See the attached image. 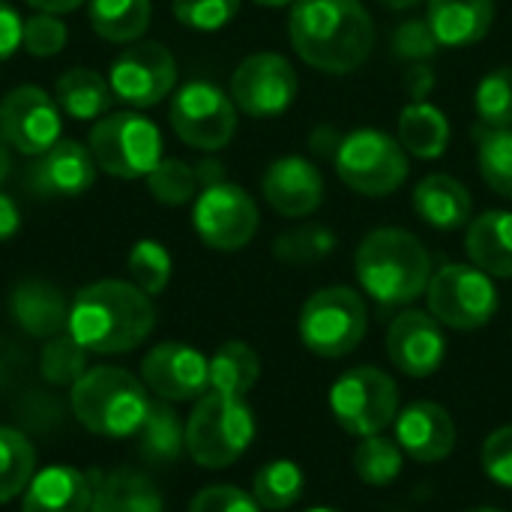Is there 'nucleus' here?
Wrapping results in <instances>:
<instances>
[{"label": "nucleus", "mask_w": 512, "mask_h": 512, "mask_svg": "<svg viewBox=\"0 0 512 512\" xmlns=\"http://www.w3.org/2000/svg\"><path fill=\"white\" fill-rule=\"evenodd\" d=\"M111 99H114V90L108 78H102L96 69H87V66H72L54 84V102L72 120L105 117L111 108Z\"/></svg>", "instance_id": "a878e982"}, {"label": "nucleus", "mask_w": 512, "mask_h": 512, "mask_svg": "<svg viewBox=\"0 0 512 512\" xmlns=\"http://www.w3.org/2000/svg\"><path fill=\"white\" fill-rule=\"evenodd\" d=\"M258 207L252 195L234 183H216L198 192L192 207V225L204 246L219 252H237L258 234Z\"/></svg>", "instance_id": "f8f14e48"}, {"label": "nucleus", "mask_w": 512, "mask_h": 512, "mask_svg": "<svg viewBox=\"0 0 512 512\" xmlns=\"http://www.w3.org/2000/svg\"><path fill=\"white\" fill-rule=\"evenodd\" d=\"M87 141L99 171L120 180L147 177L162 162V135L156 123L135 111L99 117Z\"/></svg>", "instance_id": "0eeeda50"}, {"label": "nucleus", "mask_w": 512, "mask_h": 512, "mask_svg": "<svg viewBox=\"0 0 512 512\" xmlns=\"http://www.w3.org/2000/svg\"><path fill=\"white\" fill-rule=\"evenodd\" d=\"M300 339L303 345L327 360L348 357L366 336L369 315L357 291L345 285H330L315 291L300 312Z\"/></svg>", "instance_id": "6e6552de"}, {"label": "nucleus", "mask_w": 512, "mask_h": 512, "mask_svg": "<svg viewBox=\"0 0 512 512\" xmlns=\"http://www.w3.org/2000/svg\"><path fill=\"white\" fill-rule=\"evenodd\" d=\"M147 387L126 369L96 366L87 369L72 384V414L75 420L102 438L138 435L150 411Z\"/></svg>", "instance_id": "20e7f679"}, {"label": "nucleus", "mask_w": 512, "mask_h": 512, "mask_svg": "<svg viewBox=\"0 0 512 512\" xmlns=\"http://www.w3.org/2000/svg\"><path fill=\"white\" fill-rule=\"evenodd\" d=\"M90 512H162V498L144 474L114 471L96 483Z\"/></svg>", "instance_id": "cd10ccee"}, {"label": "nucleus", "mask_w": 512, "mask_h": 512, "mask_svg": "<svg viewBox=\"0 0 512 512\" xmlns=\"http://www.w3.org/2000/svg\"><path fill=\"white\" fill-rule=\"evenodd\" d=\"M9 309H12L15 324L36 339H51L57 333H66V327H69L66 297L42 279L18 282L12 291Z\"/></svg>", "instance_id": "4be33fe9"}, {"label": "nucleus", "mask_w": 512, "mask_h": 512, "mask_svg": "<svg viewBox=\"0 0 512 512\" xmlns=\"http://www.w3.org/2000/svg\"><path fill=\"white\" fill-rule=\"evenodd\" d=\"M309 512H336V510H327V507H321V510H309Z\"/></svg>", "instance_id": "6e6d98bb"}, {"label": "nucleus", "mask_w": 512, "mask_h": 512, "mask_svg": "<svg viewBox=\"0 0 512 512\" xmlns=\"http://www.w3.org/2000/svg\"><path fill=\"white\" fill-rule=\"evenodd\" d=\"M330 408L336 423L354 438L381 435L399 417V387L375 366H357L345 372L330 390Z\"/></svg>", "instance_id": "1a4fd4ad"}, {"label": "nucleus", "mask_w": 512, "mask_h": 512, "mask_svg": "<svg viewBox=\"0 0 512 512\" xmlns=\"http://www.w3.org/2000/svg\"><path fill=\"white\" fill-rule=\"evenodd\" d=\"M261 192L279 216H312L324 201V174L303 156H282L264 171Z\"/></svg>", "instance_id": "6ab92c4d"}, {"label": "nucleus", "mask_w": 512, "mask_h": 512, "mask_svg": "<svg viewBox=\"0 0 512 512\" xmlns=\"http://www.w3.org/2000/svg\"><path fill=\"white\" fill-rule=\"evenodd\" d=\"M168 120L183 144L216 153L228 147L237 132V105L222 87L210 81H189L171 96Z\"/></svg>", "instance_id": "9d476101"}, {"label": "nucleus", "mask_w": 512, "mask_h": 512, "mask_svg": "<svg viewBox=\"0 0 512 512\" xmlns=\"http://www.w3.org/2000/svg\"><path fill=\"white\" fill-rule=\"evenodd\" d=\"M288 39L312 69L348 75L369 60L375 48V24L360 0H294Z\"/></svg>", "instance_id": "f257e3e1"}, {"label": "nucleus", "mask_w": 512, "mask_h": 512, "mask_svg": "<svg viewBox=\"0 0 512 512\" xmlns=\"http://www.w3.org/2000/svg\"><path fill=\"white\" fill-rule=\"evenodd\" d=\"M90 27L108 42H138L150 27V0H87Z\"/></svg>", "instance_id": "c85d7f7f"}, {"label": "nucleus", "mask_w": 512, "mask_h": 512, "mask_svg": "<svg viewBox=\"0 0 512 512\" xmlns=\"http://www.w3.org/2000/svg\"><path fill=\"white\" fill-rule=\"evenodd\" d=\"M426 297L432 318L453 330H480L498 312V288L474 264H447L432 273Z\"/></svg>", "instance_id": "9b49d317"}, {"label": "nucleus", "mask_w": 512, "mask_h": 512, "mask_svg": "<svg viewBox=\"0 0 512 512\" xmlns=\"http://www.w3.org/2000/svg\"><path fill=\"white\" fill-rule=\"evenodd\" d=\"M186 450V426L168 402H156L138 429V453L153 465H171Z\"/></svg>", "instance_id": "c756f323"}, {"label": "nucleus", "mask_w": 512, "mask_h": 512, "mask_svg": "<svg viewBox=\"0 0 512 512\" xmlns=\"http://www.w3.org/2000/svg\"><path fill=\"white\" fill-rule=\"evenodd\" d=\"M426 21L441 45H477L495 21V0H429Z\"/></svg>", "instance_id": "5701e85b"}, {"label": "nucleus", "mask_w": 512, "mask_h": 512, "mask_svg": "<svg viewBox=\"0 0 512 512\" xmlns=\"http://www.w3.org/2000/svg\"><path fill=\"white\" fill-rule=\"evenodd\" d=\"M339 180L366 198H387L408 180V153L399 138L381 129L345 135L333 153Z\"/></svg>", "instance_id": "423d86ee"}, {"label": "nucleus", "mask_w": 512, "mask_h": 512, "mask_svg": "<svg viewBox=\"0 0 512 512\" xmlns=\"http://www.w3.org/2000/svg\"><path fill=\"white\" fill-rule=\"evenodd\" d=\"M258 6H273V9H279V6H291L294 0H255Z\"/></svg>", "instance_id": "864d4df0"}, {"label": "nucleus", "mask_w": 512, "mask_h": 512, "mask_svg": "<svg viewBox=\"0 0 512 512\" xmlns=\"http://www.w3.org/2000/svg\"><path fill=\"white\" fill-rule=\"evenodd\" d=\"M483 471L498 483L512 489V426H501L483 444Z\"/></svg>", "instance_id": "a18cd8bd"}, {"label": "nucleus", "mask_w": 512, "mask_h": 512, "mask_svg": "<svg viewBox=\"0 0 512 512\" xmlns=\"http://www.w3.org/2000/svg\"><path fill=\"white\" fill-rule=\"evenodd\" d=\"M402 447L390 438L372 435L354 450V471L366 486H390L402 474Z\"/></svg>", "instance_id": "f704fd0d"}, {"label": "nucleus", "mask_w": 512, "mask_h": 512, "mask_svg": "<svg viewBox=\"0 0 512 512\" xmlns=\"http://www.w3.org/2000/svg\"><path fill=\"white\" fill-rule=\"evenodd\" d=\"M198 171L186 165L183 159H165L147 174V189L150 195L165 204V207H180L189 204L198 195Z\"/></svg>", "instance_id": "58836bf2"}, {"label": "nucleus", "mask_w": 512, "mask_h": 512, "mask_svg": "<svg viewBox=\"0 0 512 512\" xmlns=\"http://www.w3.org/2000/svg\"><path fill=\"white\" fill-rule=\"evenodd\" d=\"M363 291L381 306L414 303L432 279L426 246L405 228H375L363 237L354 255Z\"/></svg>", "instance_id": "7ed1b4c3"}, {"label": "nucleus", "mask_w": 512, "mask_h": 512, "mask_svg": "<svg viewBox=\"0 0 512 512\" xmlns=\"http://www.w3.org/2000/svg\"><path fill=\"white\" fill-rule=\"evenodd\" d=\"M96 159L90 147L60 138L27 168V189L39 198H78L96 183Z\"/></svg>", "instance_id": "f3484780"}, {"label": "nucleus", "mask_w": 512, "mask_h": 512, "mask_svg": "<svg viewBox=\"0 0 512 512\" xmlns=\"http://www.w3.org/2000/svg\"><path fill=\"white\" fill-rule=\"evenodd\" d=\"M300 81L294 66L273 51L249 54L231 75V99L249 117H276L297 99Z\"/></svg>", "instance_id": "4468645a"}, {"label": "nucleus", "mask_w": 512, "mask_h": 512, "mask_svg": "<svg viewBox=\"0 0 512 512\" xmlns=\"http://www.w3.org/2000/svg\"><path fill=\"white\" fill-rule=\"evenodd\" d=\"M477 117L483 129L512 126V66H498L477 84Z\"/></svg>", "instance_id": "e433bc0d"}, {"label": "nucleus", "mask_w": 512, "mask_h": 512, "mask_svg": "<svg viewBox=\"0 0 512 512\" xmlns=\"http://www.w3.org/2000/svg\"><path fill=\"white\" fill-rule=\"evenodd\" d=\"M27 6H33L36 12H51V15H63V12H72L78 9L81 3L87 0H24Z\"/></svg>", "instance_id": "09e8293b"}, {"label": "nucleus", "mask_w": 512, "mask_h": 512, "mask_svg": "<svg viewBox=\"0 0 512 512\" xmlns=\"http://www.w3.org/2000/svg\"><path fill=\"white\" fill-rule=\"evenodd\" d=\"M156 324L150 294L132 282L102 279L84 285L69 303V336L87 354H129Z\"/></svg>", "instance_id": "f03ea898"}, {"label": "nucleus", "mask_w": 512, "mask_h": 512, "mask_svg": "<svg viewBox=\"0 0 512 512\" xmlns=\"http://www.w3.org/2000/svg\"><path fill=\"white\" fill-rule=\"evenodd\" d=\"M432 84H435V78H432V72L426 66L414 69L411 78H408V87H411V96L414 99H426V93L432 90Z\"/></svg>", "instance_id": "8fccbe9b"}, {"label": "nucleus", "mask_w": 512, "mask_h": 512, "mask_svg": "<svg viewBox=\"0 0 512 512\" xmlns=\"http://www.w3.org/2000/svg\"><path fill=\"white\" fill-rule=\"evenodd\" d=\"M39 372L45 381L66 387L75 384L84 372H87V351L66 333H57L51 339H45V348L39 354Z\"/></svg>", "instance_id": "4c0bfd02"}, {"label": "nucleus", "mask_w": 512, "mask_h": 512, "mask_svg": "<svg viewBox=\"0 0 512 512\" xmlns=\"http://www.w3.org/2000/svg\"><path fill=\"white\" fill-rule=\"evenodd\" d=\"M396 444L414 462H441L456 447V423L438 402H414L396 417Z\"/></svg>", "instance_id": "aec40b11"}, {"label": "nucleus", "mask_w": 512, "mask_h": 512, "mask_svg": "<svg viewBox=\"0 0 512 512\" xmlns=\"http://www.w3.org/2000/svg\"><path fill=\"white\" fill-rule=\"evenodd\" d=\"M93 492L96 486L87 474L51 465L30 480L21 512H90Z\"/></svg>", "instance_id": "412c9836"}, {"label": "nucleus", "mask_w": 512, "mask_h": 512, "mask_svg": "<svg viewBox=\"0 0 512 512\" xmlns=\"http://www.w3.org/2000/svg\"><path fill=\"white\" fill-rule=\"evenodd\" d=\"M261 375V360L246 342H225L210 357V390L243 399Z\"/></svg>", "instance_id": "7c9ffc66"}, {"label": "nucleus", "mask_w": 512, "mask_h": 512, "mask_svg": "<svg viewBox=\"0 0 512 512\" xmlns=\"http://www.w3.org/2000/svg\"><path fill=\"white\" fill-rule=\"evenodd\" d=\"M441 48L429 21H402L393 33V51L408 60H426Z\"/></svg>", "instance_id": "c03bdc74"}, {"label": "nucleus", "mask_w": 512, "mask_h": 512, "mask_svg": "<svg viewBox=\"0 0 512 512\" xmlns=\"http://www.w3.org/2000/svg\"><path fill=\"white\" fill-rule=\"evenodd\" d=\"M240 3L243 0H171V9L183 27L213 33L234 21V15L240 12Z\"/></svg>", "instance_id": "a19ab883"}, {"label": "nucleus", "mask_w": 512, "mask_h": 512, "mask_svg": "<svg viewBox=\"0 0 512 512\" xmlns=\"http://www.w3.org/2000/svg\"><path fill=\"white\" fill-rule=\"evenodd\" d=\"M21 33H24L21 15L6 0H0V63L21 48Z\"/></svg>", "instance_id": "49530a36"}, {"label": "nucleus", "mask_w": 512, "mask_h": 512, "mask_svg": "<svg viewBox=\"0 0 512 512\" xmlns=\"http://www.w3.org/2000/svg\"><path fill=\"white\" fill-rule=\"evenodd\" d=\"M129 276L144 294L156 297L168 288L171 279V255L156 240H138L129 252Z\"/></svg>", "instance_id": "ea45409f"}, {"label": "nucleus", "mask_w": 512, "mask_h": 512, "mask_svg": "<svg viewBox=\"0 0 512 512\" xmlns=\"http://www.w3.org/2000/svg\"><path fill=\"white\" fill-rule=\"evenodd\" d=\"M66 39H69L66 24L57 15H51V12H36L33 18L24 21L21 45L33 57H54V54H60Z\"/></svg>", "instance_id": "79ce46f5"}, {"label": "nucleus", "mask_w": 512, "mask_h": 512, "mask_svg": "<svg viewBox=\"0 0 512 512\" xmlns=\"http://www.w3.org/2000/svg\"><path fill=\"white\" fill-rule=\"evenodd\" d=\"M189 512H261V504L237 486H210L192 498Z\"/></svg>", "instance_id": "37998d69"}, {"label": "nucleus", "mask_w": 512, "mask_h": 512, "mask_svg": "<svg viewBox=\"0 0 512 512\" xmlns=\"http://www.w3.org/2000/svg\"><path fill=\"white\" fill-rule=\"evenodd\" d=\"M447 354V339L432 312L405 309L393 318L387 330V357L393 366L411 378H429L441 369Z\"/></svg>", "instance_id": "a211bd4d"}, {"label": "nucleus", "mask_w": 512, "mask_h": 512, "mask_svg": "<svg viewBox=\"0 0 512 512\" xmlns=\"http://www.w3.org/2000/svg\"><path fill=\"white\" fill-rule=\"evenodd\" d=\"M399 141L417 159H438L450 144V120L426 99H414L399 114Z\"/></svg>", "instance_id": "bb28decb"}, {"label": "nucleus", "mask_w": 512, "mask_h": 512, "mask_svg": "<svg viewBox=\"0 0 512 512\" xmlns=\"http://www.w3.org/2000/svg\"><path fill=\"white\" fill-rule=\"evenodd\" d=\"M9 168H12V147H9V144L3 141V135H0V183L6 180Z\"/></svg>", "instance_id": "3c124183"}, {"label": "nucleus", "mask_w": 512, "mask_h": 512, "mask_svg": "<svg viewBox=\"0 0 512 512\" xmlns=\"http://www.w3.org/2000/svg\"><path fill=\"white\" fill-rule=\"evenodd\" d=\"M60 129L63 111L45 90L21 84L0 99V135L12 150L39 156L60 141Z\"/></svg>", "instance_id": "2eb2a0df"}, {"label": "nucleus", "mask_w": 512, "mask_h": 512, "mask_svg": "<svg viewBox=\"0 0 512 512\" xmlns=\"http://www.w3.org/2000/svg\"><path fill=\"white\" fill-rule=\"evenodd\" d=\"M480 174L492 192L512 198V126L480 132Z\"/></svg>", "instance_id": "c9c22d12"}, {"label": "nucleus", "mask_w": 512, "mask_h": 512, "mask_svg": "<svg viewBox=\"0 0 512 512\" xmlns=\"http://www.w3.org/2000/svg\"><path fill=\"white\" fill-rule=\"evenodd\" d=\"M471 512H504V510H495V507H480V510H471Z\"/></svg>", "instance_id": "5fc2aeb1"}, {"label": "nucleus", "mask_w": 512, "mask_h": 512, "mask_svg": "<svg viewBox=\"0 0 512 512\" xmlns=\"http://www.w3.org/2000/svg\"><path fill=\"white\" fill-rule=\"evenodd\" d=\"M465 249L474 267L489 276L512 279V213L489 210L468 225Z\"/></svg>", "instance_id": "393cba45"}, {"label": "nucleus", "mask_w": 512, "mask_h": 512, "mask_svg": "<svg viewBox=\"0 0 512 512\" xmlns=\"http://www.w3.org/2000/svg\"><path fill=\"white\" fill-rule=\"evenodd\" d=\"M114 96L132 108L159 105L177 84V60L159 42H129L108 69Z\"/></svg>", "instance_id": "ddd939ff"}, {"label": "nucleus", "mask_w": 512, "mask_h": 512, "mask_svg": "<svg viewBox=\"0 0 512 512\" xmlns=\"http://www.w3.org/2000/svg\"><path fill=\"white\" fill-rule=\"evenodd\" d=\"M33 477H36L33 444L18 429L0 426V504L27 492Z\"/></svg>", "instance_id": "2f4dec72"}, {"label": "nucleus", "mask_w": 512, "mask_h": 512, "mask_svg": "<svg viewBox=\"0 0 512 512\" xmlns=\"http://www.w3.org/2000/svg\"><path fill=\"white\" fill-rule=\"evenodd\" d=\"M417 216L438 231H459L471 225V192L450 174H429L417 183L411 198Z\"/></svg>", "instance_id": "b1692460"}, {"label": "nucleus", "mask_w": 512, "mask_h": 512, "mask_svg": "<svg viewBox=\"0 0 512 512\" xmlns=\"http://www.w3.org/2000/svg\"><path fill=\"white\" fill-rule=\"evenodd\" d=\"M300 495H303V471L288 459L267 462L252 480V498L264 510H288L300 501Z\"/></svg>", "instance_id": "473e14b6"}, {"label": "nucleus", "mask_w": 512, "mask_h": 512, "mask_svg": "<svg viewBox=\"0 0 512 512\" xmlns=\"http://www.w3.org/2000/svg\"><path fill=\"white\" fill-rule=\"evenodd\" d=\"M255 438V417L249 405L237 396L207 390L186 423V453L201 468L234 465Z\"/></svg>", "instance_id": "39448f33"}, {"label": "nucleus", "mask_w": 512, "mask_h": 512, "mask_svg": "<svg viewBox=\"0 0 512 512\" xmlns=\"http://www.w3.org/2000/svg\"><path fill=\"white\" fill-rule=\"evenodd\" d=\"M141 381L162 402H198L210 390V360L192 345L162 342L144 357Z\"/></svg>", "instance_id": "dca6fc26"}, {"label": "nucleus", "mask_w": 512, "mask_h": 512, "mask_svg": "<svg viewBox=\"0 0 512 512\" xmlns=\"http://www.w3.org/2000/svg\"><path fill=\"white\" fill-rule=\"evenodd\" d=\"M378 3H384L387 9H411V6H417L420 0H378Z\"/></svg>", "instance_id": "603ef678"}, {"label": "nucleus", "mask_w": 512, "mask_h": 512, "mask_svg": "<svg viewBox=\"0 0 512 512\" xmlns=\"http://www.w3.org/2000/svg\"><path fill=\"white\" fill-rule=\"evenodd\" d=\"M333 249H336V234L324 225H300L294 231H285L273 243V255L291 267L318 264V261L330 258Z\"/></svg>", "instance_id": "72a5a7b5"}, {"label": "nucleus", "mask_w": 512, "mask_h": 512, "mask_svg": "<svg viewBox=\"0 0 512 512\" xmlns=\"http://www.w3.org/2000/svg\"><path fill=\"white\" fill-rule=\"evenodd\" d=\"M21 228V213L15 207V201L9 195L0 192V243L3 240H12Z\"/></svg>", "instance_id": "de8ad7c7"}]
</instances>
